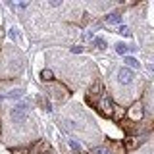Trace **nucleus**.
Here are the masks:
<instances>
[{"label": "nucleus", "mask_w": 154, "mask_h": 154, "mask_svg": "<svg viewBox=\"0 0 154 154\" xmlns=\"http://www.w3.org/2000/svg\"><path fill=\"white\" fill-rule=\"evenodd\" d=\"M112 50H114V54L118 56V58H123V56L129 54V42L119 38V41H116L114 45H112Z\"/></svg>", "instance_id": "9"}, {"label": "nucleus", "mask_w": 154, "mask_h": 154, "mask_svg": "<svg viewBox=\"0 0 154 154\" xmlns=\"http://www.w3.org/2000/svg\"><path fill=\"white\" fill-rule=\"evenodd\" d=\"M108 48H110L108 38H106L104 35H100V33H96V35L91 38V42L87 45V50L93 52V54H106Z\"/></svg>", "instance_id": "4"}, {"label": "nucleus", "mask_w": 154, "mask_h": 154, "mask_svg": "<svg viewBox=\"0 0 154 154\" xmlns=\"http://www.w3.org/2000/svg\"><path fill=\"white\" fill-rule=\"evenodd\" d=\"M122 66L127 67V69H131V71H135V73H139V75L143 73V62L139 60L137 56H131V54L123 56L122 58Z\"/></svg>", "instance_id": "7"}, {"label": "nucleus", "mask_w": 154, "mask_h": 154, "mask_svg": "<svg viewBox=\"0 0 154 154\" xmlns=\"http://www.w3.org/2000/svg\"><path fill=\"white\" fill-rule=\"evenodd\" d=\"M0 154H10V150H4V152H0Z\"/></svg>", "instance_id": "14"}, {"label": "nucleus", "mask_w": 154, "mask_h": 154, "mask_svg": "<svg viewBox=\"0 0 154 154\" xmlns=\"http://www.w3.org/2000/svg\"><path fill=\"white\" fill-rule=\"evenodd\" d=\"M123 118H125V108H123V106H119V104H114V110H112V119H110V122H112L114 125H118V123L122 122Z\"/></svg>", "instance_id": "11"}, {"label": "nucleus", "mask_w": 154, "mask_h": 154, "mask_svg": "<svg viewBox=\"0 0 154 154\" xmlns=\"http://www.w3.org/2000/svg\"><path fill=\"white\" fill-rule=\"evenodd\" d=\"M0 135H2V118H0Z\"/></svg>", "instance_id": "13"}, {"label": "nucleus", "mask_w": 154, "mask_h": 154, "mask_svg": "<svg viewBox=\"0 0 154 154\" xmlns=\"http://www.w3.org/2000/svg\"><path fill=\"white\" fill-rule=\"evenodd\" d=\"M112 110H114V100L110 98L108 93H104L100 96V100L96 102V106L93 108V112H96L102 119H112Z\"/></svg>", "instance_id": "3"}, {"label": "nucleus", "mask_w": 154, "mask_h": 154, "mask_svg": "<svg viewBox=\"0 0 154 154\" xmlns=\"http://www.w3.org/2000/svg\"><path fill=\"white\" fill-rule=\"evenodd\" d=\"M10 154H27V148H12Z\"/></svg>", "instance_id": "12"}, {"label": "nucleus", "mask_w": 154, "mask_h": 154, "mask_svg": "<svg viewBox=\"0 0 154 154\" xmlns=\"http://www.w3.org/2000/svg\"><path fill=\"white\" fill-rule=\"evenodd\" d=\"M52 81H56L54 71L48 69V67H41V71H38V83L46 85V83H52Z\"/></svg>", "instance_id": "10"}, {"label": "nucleus", "mask_w": 154, "mask_h": 154, "mask_svg": "<svg viewBox=\"0 0 154 154\" xmlns=\"http://www.w3.org/2000/svg\"><path fill=\"white\" fill-rule=\"evenodd\" d=\"M110 33H116V35H119L122 37V41H133V31H131V27L127 25V23H122V25H118V27H114V29H108Z\"/></svg>", "instance_id": "8"}, {"label": "nucleus", "mask_w": 154, "mask_h": 154, "mask_svg": "<svg viewBox=\"0 0 154 154\" xmlns=\"http://www.w3.org/2000/svg\"><path fill=\"white\" fill-rule=\"evenodd\" d=\"M38 91H41V93L52 102L54 110H62L71 100V96H73L69 91H67V87H64L60 81H52V83L41 85V89H38Z\"/></svg>", "instance_id": "1"}, {"label": "nucleus", "mask_w": 154, "mask_h": 154, "mask_svg": "<svg viewBox=\"0 0 154 154\" xmlns=\"http://www.w3.org/2000/svg\"><path fill=\"white\" fill-rule=\"evenodd\" d=\"M6 37H8V42L17 48L23 50V45H25V35H23V29L19 25H10L6 29Z\"/></svg>", "instance_id": "5"}, {"label": "nucleus", "mask_w": 154, "mask_h": 154, "mask_svg": "<svg viewBox=\"0 0 154 154\" xmlns=\"http://www.w3.org/2000/svg\"><path fill=\"white\" fill-rule=\"evenodd\" d=\"M137 79H139V73H135V71L127 69V67H123L122 64H119L118 69H116V73H114V77H112V79H108V81H112L116 87L129 89V87H133L135 83H137Z\"/></svg>", "instance_id": "2"}, {"label": "nucleus", "mask_w": 154, "mask_h": 154, "mask_svg": "<svg viewBox=\"0 0 154 154\" xmlns=\"http://www.w3.org/2000/svg\"><path fill=\"white\" fill-rule=\"evenodd\" d=\"M125 118L129 119V122H133V123H139V122H143V118H144V110H143V106L139 100H135V102H131L125 108Z\"/></svg>", "instance_id": "6"}]
</instances>
